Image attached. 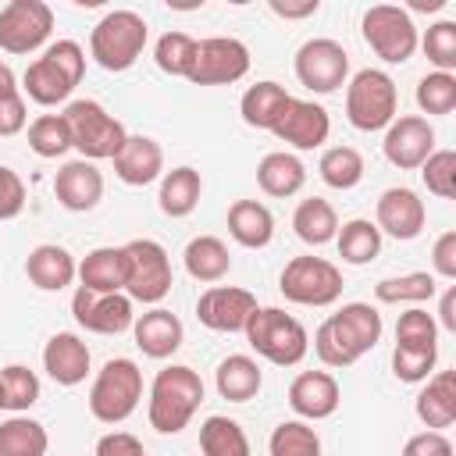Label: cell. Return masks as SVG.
<instances>
[{
  "label": "cell",
  "mask_w": 456,
  "mask_h": 456,
  "mask_svg": "<svg viewBox=\"0 0 456 456\" xmlns=\"http://www.w3.org/2000/svg\"><path fill=\"white\" fill-rule=\"evenodd\" d=\"M200 449L203 456H249V438L239 420L214 413L200 424Z\"/></svg>",
  "instance_id": "obj_37"
},
{
  "label": "cell",
  "mask_w": 456,
  "mask_h": 456,
  "mask_svg": "<svg viewBox=\"0 0 456 456\" xmlns=\"http://www.w3.org/2000/svg\"><path fill=\"white\" fill-rule=\"evenodd\" d=\"M86 75V50L75 39H57L46 46L43 57H36L25 75H21V89L28 93L32 103L39 107H57L64 103L75 86Z\"/></svg>",
  "instance_id": "obj_2"
},
{
  "label": "cell",
  "mask_w": 456,
  "mask_h": 456,
  "mask_svg": "<svg viewBox=\"0 0 456 456\" xmlns=\"http://www.w3.org/2000/svg\"><path fill=\"white\" fill-rule=\"evenodd\" d=\"M342 388L328 370H303L289 385V406L299 420H324L338 410Z\"/></svg>",
  "instance_id": "obj_19"
},
{
  "label": "cell",
  "mask_w": 456,
  "mask_h": 456,
  "mask_svg": "<svg viewBox=\"0 0 456 456\" xmlns=\"http://www.w3.org/2000/svg\"><path fill=\"white\" fill-rule=\"evenodd\" d=\"M289 100H292V96H289L285 86L264 78V82H256V86H249V89L242 93L239 114H242V121H246L249 128H267V132H271V128L278 125V118H281V110H285Z\"/></svg>",
  "instance_id": "obj_31"
},
{
  "label": "cell",
  "mask_w": 456,
  "mask_h": 456,
  "mask_svg": "<svg viewBox=\"0 0 456 456\" xmlns=\"http://www.w3.org/2000/svg\"><path fill=\"white\" fill-rule=\"evenodd\" d=\"M435 292H438V281H435V274H428V271L381 278V281L374 285V299H378V303H388V306H399V303H428Z\"/></svg>",
  "instance_id": "obj_39"
},
{
  "label": "cell",
  "mask_w": 456,
  "mask_h": 456,
  "mask_svg": "<svg viewBox=\"0 0 456 456\" xmlns=\"http://www.w3.org/2000/svg\"><path fill=\"white\" fill-rule=\"evenodd\" d=\"M132 338H135V346L142 349V356H150V360H167V356H175V353L182 349L185 328H182L178 314H171V310H164V306H153V310H146V314L135 317Z\"/></svg>",
  "instance_id": "obj_21"
},
{
  "label": "cell",
  "mask_w": 456,
  "mask_h": 456,
  "mask_svg": "<svg viewBox=\"0 0 456 456\" xmlns=\"http://www.w3.org/2000/svg\"><path fill=\"white\" fill-rule=\"evenodd\" d=\"M435 363H438V346H406V342H395L392 349V374L406 385H417V381H428L435 374Z\"/></svg>",
  "instance_id": "obj_43"
},
{
  "label": "cell",
  "mask_w": 456,
  "mask_h": 456,
  "mask_svg": "<svg viewBox=\"0 0 456 456\" xmlns=\"http://www.w3.org/2000/svg\"><path fill=\"white\" fill-rule=\"evenodd\" d=\"M214 385H217V395L228 399V403H249L260 385H264V374H260V363L246 353H232L217 363L214 370Z\"/></svg>",
  "instance_id": "obj_27"
},
{
  "label": "cell",
  "mask_w": 456,
  "mask_h": 456,
  "mask_svg": "<svg viewBox=\"0 0 456 456\" xmlns=\"http://www.w3.org/2000/svg\"><path fill=\"white\" fill-rule=\"evenodd\" d=\"M314 353H317V360H321L324 367H353V363L363 356L360 342L353 338V331H349L335 314L314 331Z\"/></svg>",
  "instance_id": "obj_33"
},
{
  "label": "cell",
  "mask_w": 456,
  "mask_h": 456,
  "mask_svg": "<svg viewBox=\"0 0 456 456\" xmlns=\"http://www.w3.org/2000/svg\"><path fill=\"white\" fill-rule=\"evenodd\" d=\"M0 410H4V381H0Z\"/></svg>",
  "instance_id": "obj_59"
},
{
  "label": "cell",
  "mask_w": 456,
  "mask_h": 456,
  "mask_svg": "<svg viewBox=\"0 0 456 456\" xmlns=\"http://www.w3.org/2000/svg\"><path fill=\"white\" fill-rule=\"evenodd\" d=\"M125 253V296L135 303H160L171 285V256L157 239H132L121 246Z\"/></svg>",
  "instance_id": "obj_8"
},
{
  "label": "cell",
  "mask_w": 456,
  "mask_h": 456,
  "mask_svg": "<svg viewBox=\"0 0 456 456\" xmlns=\"http://www.w3.org/2000/svg\"><path fill=\"white\" fill-rule=\"evenodd\" d=\"M0 381H4V410L25 413L28 406L39 403V378H36V370H28L25 363L4 367V370H0Z\"/></svg>",
  "instance_id": "obj_44"
},
{
  "label": "cell",
  "mask_w": 456,
  "mask_h": 456,
  "mask_svg": "<svg viewBox=\"0 0 456 456\" xmlns=\"http://www.w3.org/2000/svg\"><path fill=\"white\" fill-rule=\"evenodd\" d=\"M381 150H385V160H388L392 167L413 171V167H420V164L435 153V128H431V121L420 118V114H403V118H395V121L385 128Z\"/></svg>",
  "instance_id": "obj_15"
},
{
  "label": "cell",
  "mask_w": 456,
  "mask_h": 456,
  "mask_svg": "<svg viewBox=\"0 0 456 456\" xmlns=\"http://www.w3.org/2000/svg\"><path fill=\"white\" fill-rule=\"evenodd\" d=\"M256 185L274 196V200H285V196H296L303 185H306V167L296 153H285V150H274L267 153L260 164H256Z\"/></svg>",
  "instance_id": "obj_28"
},
{
  "label": "cell",
  "mask_w": 456,
  "mask_h": 456,
  "mask_svg": "<svg viewBox=\"0 0 456 456\" xmlns=\"http://www.w3.org/2000/svg\"><path fill=\"white\" fill-rule=\"evenodd\" d=\"M335 317L353 331V338L360 342V349H363V353H370V349L381 342L385 324H381V314H378L370 303H346Z\"/></svg>",
  "instance_id": "obj_46"
},
{
  "label": "cell",
  "mask_w": 456,
  "mask_h": 456,
  "mask_svg": "<svg viewBox=\"0 0 456 456\" xmlns=\"http://www.w3.org/2000/svg\"><path fill=\"white\" fill-rule=\"evenodd\" d=\"M267 7H271L278 18L296 21V18H310V14H317L321 0H303V4H289V0H267Z\"/></svg>",
  "instance_id": "obj_55"
},
{
  "label": "cell",
  "mask_w": 456,
  "mask_h": 456,
  "mask_svg": "<svg viewBox=\"0 0 456 456\" xmlns=\"http://www.w3.org/2000/svg\"><path fill=\"white\" fill-rule=\"evenodd\" d=\"M71 317L93 335H121L135 324L132 299L125 292H89L82 285L71 296Z\"/></svg>",
  "instance_id": "obj_14"
},
{
  "label": "cell",
  "mask_w": 456,
  "mask_h": 456,
  "mask_svg": "<svg viewBox=\"0 0 456 456\" xmlns=\"http://www.w3.org/2000/svg\"><path fill=\"white\" fill-rule=\"evenodd\" d=\"M242 335L256 349V356L271 360L274 367H296L310 349L306 328L292 314H285L278 306H256L253 317L246 321Z\"/></svg>",
  "instance_id": "obj_4"
},
{
  "label": "cell",
  "mask_w": 456,
  "mask_h": 456,
  "mask_svg": "<svg viewBox=\"0 0 456 456\" xmlns=\"http://www.w3.org/2000/svg\"><path fill=\"white\" fill-rule=\"evenodd\" d=\"M25 274H28V281H32L36 289H43V292H61V289H68V285L78 278V264H75V256H71L64 246L43 242V246H36V249L25 256Z\"/></svg>",
  "instance_id": "obj_25"
},
{
  "label": "cell",
  "mask_w": 456,
  "mask_h": 456,
  "mask_svg": "<svg viewBox=\"0 0 456 456\" xmlns=\"http://www.w3.org/2000/svg\"><path fill=\"white\" fill-rule=\"evenodd\" d=\"M50 435L39 420L14 413L0 424V456H46Z\"/></svg>",
  "instance_id": "obj_35"
},
{
  "label": "cell",
  "mask_w": 456,
  "mask_h": 456,
  "mask_svg": "<svg viewBox=\"0 0 456 456\" xmlns=\"http://www.w3.org/2000/svg\"><path fill=\"white\" fill-rule=\"evenodd\" d=\"M28 146L36 157L43 160H57L71 150V128L64 121V114H39L28 125Z\"/></svg>",
  "instance_id": "obj_40"
},
{
  "label": "cell",
  "mask_w": 456,
  "mask_h": 456,
  "mask_svg": "<svg viewBox=\"0 0 456 456\" xmlns=\"http://www.w3.org/2000/svg\"><path fill=\"white\" fill-rule=\"evenodd\" d=\"M43 370L64 385V388H75L86 381L89 374V346L75 335V331H57L46 338L43 346Z\"/></svg>",
  "instance_id": "obj_22"
},
{
  "label": "cell",
  "mask_w": 456,
  "mask_h": 456,
  "mask_svg": "<svg viewBox=\"0 0 456 456\" xmlns=\"http://www.w3.org/2000/svg\"><path fill=\"white\" fill-rule=\"evenodd\" d=\"M317 171H321V182H324L328 189L349 192V189H356V185L363 182V171H367V167H363L360 150H353V146H331V150L321 153Z\"/></svg>",
  "instance_id": "obj_38"
},
{
  "label": "cell",
  "mask_w": 456,
  "mask_h": 456,
  "mask_svg": "<svg viewBox=\"0 0 456 456\" xmlns=\"http://www.w3.org/2000/svg\"><path fill=\"white\" fill-rule=\"evenodd\" d=\"M420 178H424V185H428L431 196L452 200L456 196V150H435L420 164Z\"/></svg>",
  "instance_id": "obj_48"
},
{
  "label": "cell",
  "mask_w": 456,
  "mask_h": 456,
  "mask_svg": "<svg viewBox=\"0 0 456 456\" xmlns=\"http://www.w3.org/2000/svg\"><path fill=\"white\" fill-rule=\"evenodd\" d=\"M271 456H321V435L306 420H281L267 442Z\"/></svg>",
  "instance_id": "obj_42"
},
{
  "label": "cell",
  "mask_w": 456,
  "mask_h": 456,
  "mask_svg": "<svg viewBox=\"0 0 456 456\" xmlns=\"http://www.w3.org/2000/svg\"><path fill=\"white\" fill-rule=\"evenodd\" d=\"M146 39H150V28H146L142 14L107 11L89 32V57L103 71H128L142 57Z\"/></svg>",
  "instance_id": "obj_3"
},
{
  "label": "cell",
  "mask_w": 456,
  "mask_h": 456,
  "mask_svg": "<svg viewBox=\"0 0 456 456\" xmlns=\"http://www.w3.org/2000/svg\"><path fill=\"white\" fill-rule=\"evenodd\" d=\"M395 342H406V346H438V324H435V317L428 310H420V306H410L395 321Z\"/></svg>",
  "instance_id": "obj_49"
},
{
  "label": "cell",
  "mask_w": 456,
  "mask_h": 456,
  "mask_svg": "<svg viewBox=\"0 0 456 456\" xmlns=\"http://www.w3.org/2000/svg\"><path fill=\"white\" fill-rule=\"evenodd\" d=\"M96 456H146L142 442L128 431H110L96 442Z\"/></svg>",
  "instance_id": "obj_54"
},
{
  "label": "cell",
  "mask_w": 456,
  "mask_h": 456,
  "mask_svg": "<svg viewBox=\"0 0 456 456\" xmlns=\"http://www.w3.org/2000/svg\"><path fill=\"white\" fill-rule=\"evenodd\" d=\"M64 121L71 128V150L82 153V160H114L125 146L128 132L125 125L96 100H71L64 107Z\"/></svg>",
  "instance_id": "obj_7"
},
{
  "label": "cell",
  "mask_w": 456,
  "mask_h": 456,
  "mask_svg": "<svg viewBox=\"0 0 456 456\" xmlns=\"http://www.w3.org/2000/svg\"><path fill=\"white\" fill-rule=\"evenodd\" d=\"M14 93H18V78H14L11 64L0 61V100H7V96H14Z\"/></svg>",
  "instance_id": "obj_57"
},
{
  "label": "cell",
  "mask_w": 456,
  "mask_h": 456,
  "mask_svg": "<svg viewBox=\"0 0 456 456\" xmlns=\"http://www.w3.org/2000/svg\"><path fill=\"white\" fill-rule=\"evenodd\" d=\"M228 235L246 249H264L274 239V214L260 200H235L228 207Z\"/></svg>",
  "instance_id": "obj_26"
},
{
  "label": "cell",
  "mask_w": 456,
  "mask_h": 456,
  "mask_svg": "<svg viewBox=\"0 0 456 456\" xmlns=\"http://www.w3.org/2000/svg\"><path fill=\"white\" fill-rule=\"evenodd\" d=\"M417 46H424V53L435 64V71H449V75L456 71V21L428 25V32H424V39Z\"/></svg>",
  "instance_id": "obj_47"
},
{
  "label": "cell",
  "mask_w": 456,
  "mask_h": 456,
  "mask_svg": "<svg viewBox=\"0 0 456 456\" xmlns=\"http://www.w3.org/2000/svg\"><path fill=\"white\" fill-rule=\"evenodd\" d=\"M53 196L64 210L86 214L103 200V171L93 160H68L53 175Z\"/></svg>",
  "instance_id": "obj_20"
},
{
  "label": "cell",
  "mask_w": 456,
  "mask_h": 456,
  "mask_svg": "<svg viewBox=\"0 0 456 456\" xmlns=\"http://www.w3.org/2000/svg\"><path fill=\"white\" fill-rule=\"evenodd\" d=\"M292 228L306 246H324L338 235V214L328 200L310 196V200H299V207L292 214Z\"/></svg>",
  "instance_id": "obj_34"
},
{
  "label": "cell",
  "mask_w": 456,
  "mask_h": 456,
  "mask_svg": "<svg viewBox=\"0 0 456 456\" xmlns=\"http://www.w3.org/2000/svg\"><path fill=\"white\" fill-rule=\"evenodd\" d=\"M142 399V370L128 356L107 360L89 388V413L100 424H125Z\"/></svg>",
  "instance_id": "obj_5"
},
{
  "label": "cell",
  "mask_w": 456,
  "mask_h": 456,
  "mask_svg": "<svg viewBox=\"0 0 456 456\" xmlns=\"http://www.w3.org/2000/svg\"><path fill=\"white\" fill-rule=\"evenodd\" d=\"M25 182L18 171H11L7 164H0V221H14L25 210Z\"/></svg>",
  "instance_id": "obj_50"
},
{
  "label": "cell",
  "mask_w": 456,
  "mask_h": 456,
  "mask_svg": "<svg viewBox=\"0 0 456 456\" xmlns=\"http://www.w3.org/2000/svg\"><path fill=\"white\" fill-rule=\"evenodd\" d=\"M271 132H274L281 142H289L292 150H317V146H324V139H328V132H331V118H328V110H324L321 103H314V100H296V96H292Z\"/></svg>",
  "instance_id": "obj_17"
},
{
  "label": "cell",
  "mask_w": 456,
  "mask_h": 456,
  "mask_svg": "<svg viewBox=\"0 0 456 456\" xmlns=\"http://www.w3.org/2000/svg\"><path fill=\"white\" fill-rule=\"evenodd\" d=\"M413 410L428 431L452 428L456 424V370H435L428 378V385L420 388Z\"/></svg>",
  "instance_id": "obj_24"
},
{
  "label": "cell",
  "mask_w": 456,
  "mask_h": 456,
  "mask_svg": "<svg viewBox=\"0 0 456 456\" xmlns=\"http://www.w3.org/2000/svg\"><path fill=\"white\" fill-rule=\"evenodd\" d=\"M410 7H413V11H428V14H431V11H442V7H445V0H410Z\"/></svg>",
  "instance_id": "obj_58"
},
{
  "label": "cell",
  "mask_w": 456,
  "mask_h": 456,
  "mask_svg": "<svg viewBox=\"0 0 456 456\" xmlns=\"http://www.w3.org/2000/svg\"><path fill=\"white\" fill-rule=\"evenodd\" d=\"M256 310V296L249 289L239 285H210L200 299H196V317L203 328L210 331H246V321Z\"/></svg>",
  "instance_id": "obj_16"
},
{
  "label": "cell",
  "mask_w": 456,
  "mask_h": 456,
  "mask_svg": "<svg viewBox=\"0 0 456 456\" xmlns=\"http://www.w3.org/2000/svg\"><path fill=\"white\" fill-rule=\"evenodd\" d=\"M249 71V46L235 36L196 39V61L189 71L192 86H232Z\"/></svg>",
  "instance_id": "obj_12"
},
{
  "label": "cell",
  "mask_w": 456,
  "mask_h": 456,
  "mask_svg": "<svg viewBox=\"0 0 456 456\" xmlns=\"http://www.w3.org/2000/svg\"><path fill=\"white\" fill-rule=\"evenodd\" d=\"M417 107L424 114H452L456 110V75L428 71L417 82Z\"/></svg>",
  "instance_id": "obj_45"
},
{
  "label": "cell",
  "mask_w": 456,
  "mask_h": 456,
  "mask_svg": "<svg viewBox=\"0 0 456 456\" xmlns=\"http://www.w3.org/2000/svg\"><path fill=\"white\" fill-rule=\"evenodd\" d=\"M399 110V89L388 71L363 68L346 86V118L356 132H381L395 121Z\"/></svg>",
  "instance_id": "obj_6"
},
{
  "label": "cell",
  "mask_w": 456,
  "mask_h": 456,
  "mask_svg": "<svg viewBox=\"0 0 456 456\" xmlns=\"http://www.w3.org/2000/svg\"><path fill=\"white\" fill-rule=\"evenodd\" d=\"M25 121H28V107H25V96L21 93L0 100V135L4 139L7 135H18L25 128Z\"/></svg>",
  "instance_id": "obj_53"
},
{
  "label": "cell",
  "mask_w": 456,
  "mask_h": 456,
  "mask_svg": "<svg viewBox=\"0 0 456 456\" xmlns=\"http://www.w3.org/2000/svg\"><path fill=\"white\" fill-rule=\"evenodd\" d=\"M360 28H363L367 46L385 64H406L413 57L417 43H420L410 11L406 7H395V4H374V7H367Z\"/></svg>",
  "instance_id": "obj_9"
},
{
  "label": "cell",
  "mask_w": 456,
  "mask_h": 456,
  "mask_svg": "<svg viewBox=\"0 0 456 456\" xmlns=\"http://www.w3.org/2000/svg\"><path fill=\"white\" fill-rule=\"evenodd\" d=\"M335 246H338V256H342L346 264L363 267V264H370V260L381 253V232H378L374 221L353 217V221H346V224L338 228Z\"/></svg>",
  "instance_id": "obj_36"
},
{
  "label": "cell",
  "mask_w": 456,
  "mask_h": 456,
  "mask_svg": "<svg viewBox=\"0 0 456 456\" xmlns=\"http://www.w3.org/2000/svg\"><path fill=\"white\" fill-rule=\"evenodd\" d=\"M182 260H185L189 278L207 281V285L221 281L232 271V253H228V246L217 235H196V239H189Z\"/></svg>",
  "instance_id": "obj_32"
},
{
  "label": "cell",
  "mask_w": 456,
  "mask_h": 456,
  "mask_svg": "<svg viewBox=\"0 0 456 456\" xmlns=\"http://www.w3.org/2000/svg\"><path fill=\"white\" fill-rule=\"evenodd\" d=\"M403 456H452V442L445 431H417L406 438Z\"/></svg>",
  "instance_id": "obj_51"
},
{
  "label": "cell",
  "mask_w": 456,
  "mask_h": 456,
  "mask_svg": "<svg viewBox=\"0 0 456 456\" xmlns=\"http://www.w3.org/2000/svg\"><path fill=\"white\" fill-rule=\"evenodd\" d=\"M200 403H203V378L185 363H171L157 370L150 385V406H146L150 428L160 435H178L189 428Z\"/></svg>",
  "instance_id": "obj_1"
},
{
  "label": "cell",
  "mask_w": 456,
  "mask_h": 456,
  "mask_svg": "<svg viewBox=\"0 0 456 456\" xmlns=\"http://www.w3.org/2000/svg\"><path fill=\"white\" fill-rule=\"evenodd\" d=\"M78 281L89 292H121L125 289V253L121 246H96L78 264Z\"/></svg>",
  "instance_id": "obj_30"
},
{
  "label": "cell",
  "mask_w": 456,
  "mask_h": 456,
  "mask_svg": "<svg viewBox=\"0 0 456 456\" xmlns=\"http://www.w3.org/2000/svg\"><path fill=\"white\" fill-rule=\"evenodd\" d=\"M438 321L445 331H456V285H449L442 292V303H438Z\"/></svg>",
  "instance_id": "obj_56"
},
{
  "label": "cell",
  "mask_w": 456,
  "mask_h": 456,
  "mask_svg": "<svg viewBox=\"0 0 456 456\" xmlns=\"http://www.w3.org/2000/svg\"><path fill=\"white\" fill-rule=\"evenodd\" d=\"M153 61L164 75L171 78H189L192 61H196V39L185 32H164L153 46Z\"/></svg>",
  "instance_id": "obj_41"
},
{
  "label": "cell",
  "mask_w": 456,
  "mask_h": 456,
  "mask_svg": "<svg viewBox=\"0 0 456 456\" xmlns=\"http://www.w3.org/2000/svg\"><path fill=\"white\" fill-rule=\"evenodd\" d=\"M296 78L310 93H335L349 78V53L338 39L317 36L296 50Z\"/></svg>",
  "instance_id": "obj_11"
},
{
  "label": "cell",
  "mask_w": 456,
  "mask_h": 456,
  "mask_svg": "<svg viewBox=\"0 0 456 456\" xmlns=\"http://www.w3.org/2000/svg\"><path fill=\"white\" fill-rule=\"evenodd\" d=\"M203 196V178L196 167L182 164V167H171L160 175V192H157V203L167 217H189L196 210Z\"/></svg>",
  "instance_id": "obj_29"
},
{
  "label": "cell",
  "mask_w": 456,
  "mask_h": 456,
  "mask_svg": "<svg viewBox=\"0 0 456 456\" xmlns=\"http://www.w3.org/2000/svg\"><path fill=\"white\" fill-rule=\"evenodd\" d=\"M114 175L125 185H135V189L157 182L164 175V150H160V142L150 139V135H128L125 146L114 157Z\"/></svg>",
  "instance_id": "obj_23"
},
{
  "label": "cell",
  "mask_w": 456,
  "mask_h": 456,
  "mask_svg": "<svg viewBox=\"0 0 456 456\" xmlns=\"http://www.w3.org/2000/svg\"><path fill=\"white\" fill-rule=\"evenodd\" d=\"M378 232L399 239V242H410L424 232V221H428V210H424V200L406 189V185H392L378 196Z\"/></svg>",
  "instance_id": "obj_18"
},
{
  "label": "cell",
  "mask_w": 456,
  "mask_h": 456,
  "mask_svg": "<svg viewBox=\"0 0 456 456\" xmlns=\"http://www.w3.org/2000/svg\"><path fill=\"white\" fill-rule=\"evenodd\" d=\"M278 289L289 303L331 306L342 296V271L324 256H292L278 278Z\"/></svg>",
  "instance_id": "obj_10"
},
{
  "label": "cell",
  "mask_w": 456,
  "mask_h": 456,
  "mask_svg": "<svg viewBox=\"0 0 456 456\" xmlns=\"http://www.w3.org/2000/svg\"><path fill=\"white\" fill-rule=\"evenodd\" d=\"M53 32V11L43 0H11L0 7V50L36 53Z\"/></svg>",
  "instance_id": "obj_13"
},
{
  "label": "cell",
  "mask_w": 456,
  "mask_h": 456,
  "mask_svg": "<svg viewBox=\"0 0 456 456\" xmlns=\"http://www.w3.org/2000/svg\"><path fill=\"white\" fill-rule=\"evenodd\" d=\"M431 264L438 278H456V232H442L431 246Z\"/></svg>",
  "instance_id": "obj_52"
}]
</instances>
